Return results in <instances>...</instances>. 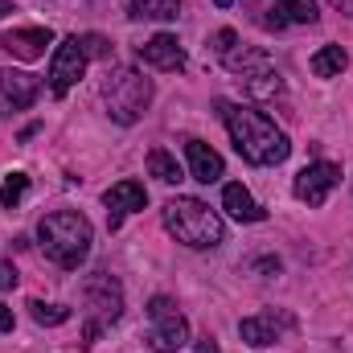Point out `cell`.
Returning <instances> with one entry per match:
<instances>
[{
  "instance_id": "1",
  "label": "cell",
  "mask_w": 353,
  "mask_h": 353,
  "mask_svg": "<svg viewBox=\"0 0 353 353\" xmlns=\"http://www.w3.org/2000/svg\"><path fill=\"white\" fill-rule=\"evenodd\" d=\"M214 107H218V115H222V123H226V132H230V140H234V148H239V157L247 165H263L267 169V165H283L288 161L292 144L263 111L230 103V99H218Z\"/></svg>"
},
{
  "instance_id": "2",
  "label": "cell",
  "mask_w": 353,
  "mask_h": 353,
  "mask_svg": "<svg viewBox=\"0 0 353 353\" xmlns=\"http://www.w3.org/2000/svg\"><path fill=\"white\" fill-rule=\"evenodd\" d=\"M37 239L50 263H58L62 271H79V263L90 255V222L79 210H54L37 222Z\"/></svg>"
},
{
  "instance_id": "3",
  "label": "cell",
  "mask_w": 353,
  "mask_h": 353,
  "mask_svg": "<svg viewBox=\"0 0 353 353\" xmlns=\"http://www.w3.org/2000/svg\"><path fill=\"white\" fill-rule=\"evenodd\" d=\"M165 230L173 234L176 243H185V247H193V251H214L218 243H222V234H226V226H222V218L201 201V197H169L165 201Z\"/></svg>"
},
{
  "instance_id": "4",
  "label": "cell",
  "mask_w": 353,
  "mask_h": 353,
  "mask_svg": "<svg viewBox=\"0 0 353 353\" xmlns=\"http://www.w3.org/2000/svg\"><path fill=\"white\" fill-rule=\"evenodd\" d=\"M103 103H107V115L128 128V123H136V119L148 111V103H152V83H148L136 66H115V70L107 74V83H103Z\"/></svg>"
},
{
  "instance_id": "5",
  "label": "cell",
  "mask_w": 353,
  "mask_h": 353,
  "mask_svg": "<svg viewBox=\"0 0 353 353\" xmlns=\"http://www.w3.org/2000/svg\"><path fill=\"white\" fill-rule=\"evenodd\" d=\"M83 300H87V312H90L87 325H83V345H94V337L123 316V288H119L115 275L94 271L83 283Z\"/></svg>"
},
{
  "instance_id": "6",
  "label": "cell",
  "mask_w": 353,
  "mask_h": 353,
  "mask_svg": "<svg viewBox=\"0 0 353 353\" xmlns=\"http://www.w3.org/2000/svg\"><path fill=\"white\" fill-rule=\"evenodd\" d=\"M148 321H152L148 345H152L157 353L185 350V341H189V321L176 312V304L169 300V296H152V300H148Z\"/></svg>"
},
{
  "instance_id": "7",
  "label": "cell",
  "mask_w": 353,
  "mask_h": 353,
  "mask_svg": "<svg viewBox=\"0 0 353 353\" xmlns=\"http://www.w3.org/2000/svg\"><path fill=\"white\" fill-rule=\"evenodd\" d=\"M83 74H87V50H83L79 33H70V37L58 41V50H54V58H50V90L62 99Z\"/></svg>"
},
{
  "instance_id": "8",
  "label": "cell",
  "mask_w": 353,
  "mask_h": 353,
  "mask_svg": "<svg viewBox=\"0 0 353 353\" xmlns=\"http://www.w3.org/2000/svg\"><path fill=\"white\" fill-rule=\"evenodd\" d=\"M337 181H341V169L337 165H329V161H312V165H304L300 173H296V197L300 201H308V205H325L329 201V193L337 189Z\"/></svg>"
},
{
  "instance_id": "9",
  "label": "cell",
  "mask_w": 353,
  "mask_h": 353,
  "mask_svg": "<svg viewBox=\"0 0 353 353\" xmlns=\"http://www.w3.org/2000/svg\"><path fill=\"white\" fill-rule=\"evenodd\" d=\"M41 94V79L37 74H25V70H0V111L4 115H17L25 107H33Z\"/></svg>"
},
{
  "instance_id": "10",
  "label": "cell",
  "mask_w": 353,
  "mask_h": 353,
  "mask_svg": "<svg viewBox=\"0 0 353 353\" xmlns=\"http://www.w3.org/2000/svg\"><path fill=\"white\" fill-rule=\"evenodd\" d=\"M144 201H148V189H144L140 181H119V185H111V189L103 193V205H107V222H111V230H119V222H123L128 214L144 210Z\"/></svg>"
},
{
  "instance_id": "11",
  "label": "cell",
  "mask_w": 353,
  "mask_h": 353,
  "mask_svg": "<svg viewBox=\"0 0 353 353\" xmlns=\"http://www.w3.org/2000/svg\"><path fill=\"white\" fill-rule=\"evenodd\" d=\"M136 58L144 62V66H152V70H185V50H181V41H176L173 33H157V37H148L140 50H136Z\"/></svg>"
},
{
  "instance_id": "12",
  "label": "cell",
  "mask_w": 353,
  "mask_h": 353,
  "mask_svg": "<svg viewBox=\"0 0 353 353\" xmlns=\"http://www.w3.org/2000/svg\"><path fill=\"white\" fill-rule=\"evenodd\" d=\"M222 62H226V70H230L239 83H247V79H255V74H271V70H275L271 54L259 50V46H234Z\"/></svg>"
},
{
  "instance_id": "13",
  "label": "cell",
  "mask_w": 353,
  "mask_h": 353,
  "mask_svg": "<svg viewBox=\"0 0 353 353\" xmlns=\"http://www.w3.org/2000/svg\"><path fill=\"white\" fill-rule=\"evenodd\" d=\"M50 41H54L50 29H12V33L0 37V46H4L12 58H21V62H37V58H46V46H50Z\"/></svg>"
},
{
  "instance_id": "14",
  "label": "cell",
  "mask_w": 353,
  "mask_h": 353,
  "mask_svg": "<svg viewBox=\"0 0 353 353\" xmlns=\"http://www.w3.org/2000/svg\"><path fill=\"white\" fill-rule=\"evenodd\" d=\"M185 157H189V176L201 181V185H214V181L226 176V161L210 144H201V140H189L185 144Z\"/></svg>"
},
{
  "instance_id": "15",
  "label": "cell",
  "mask_w": 353,
  "mask_h": 353,
  "mask_svg": "<svg viewBox=\"0 0 353 353\" xmlns=\"http://www.w3.org/2000/svg\"><path fill=\"white\" fill-rule=\"evenodd\" d=\"M288 325H292L288 316L259 312V316H247V321L239 325V333H243V341H247V345H275V341H279V333H283Z\"/></svg>"
},
{
  "instance_id": "16",
  "label": "cell",
  "mask_w": 353,
  "mask_h": 353,
  "mask_svg": "<svg viewBox=\"0 0 353 353\" xmlns=\"http://www.w3.org/2000/svg\"><path fill=\"white\" fill-rule=\"evenodd\" d=\"M222 210L230 214V218H239V222H263L267 210L247 193V185H239V181H230L226 189H222Z\"/></svg>"
},
{
  "instance_id": "17",
  "label": "cell",
  "mask_w": 353,
  "mask_h": 353,
  "mask_svg": "<svg viewBox=\"0 0 353 353\" xmlns=\"http://www.w3.org/2000/svg\"><path fill=\"white\" fill-rule=\"evenodd\" d=\"M308 66H312V74H316V79H337V74L350 66V54H345L341 46H325V50H316V54H312V62H308Z\"/></svg>"
},
{
  "instance_id": "18",
  "label": "cell",
  "mask_w": 353,
  "mask_h": 353,
  "mask_svg": "<svg viewBox=\"0 0 353 353\" xmlns=\"http://www.w3.org/2000/svg\"><path fill=\"white\" fill-rule=\"evenodd\" d=\"M136 21H176L181 17V0H128Z\"/></svg>"
},
{
  "instance_id": "19",
  "label": "cell",
  "mask_w": 353,
  "mask_h": 353,
  "mask_svg": "<svg viewBox=\"0 0 353 353\" xmlns=\"http://www.w3.org/2000/svg\"><path fill=\"white\" fill-rule=\"evenodd\" d=\"M275 12L283 17V25H316L321 21V8L316 0H275Z\"/></svg>"
},
{
  "instance_id": "20",
  "label": "cell",
  "mask_w": 353,
  "mask_h": 353,
  "mask_svg": "<svg viewBox=\"0 0 353 353\" xmlns=\"http://www.w3.org/2000/svg\"><path fill=\"white\" fill-rule=\"evenodd\" d=\"M148 173L157 176V181H165V185H176V181L185 176L181 173V165H176L165 148H152V152H148Z\"/></svg>"
},
{
  "instance_id": "21",
  "label": "cell",
  "mask_w": 353,
  "mask_h": 353,
  "mask_svg": "<svg viewBox=\"0 0 353 353\" xmlns=\"http://www.w3.org/2000/svg\"><path fill=\"white\" fill-rule=\"evenodd\" d=\"M243 90L251 94V99H275L279 90H283V79H279V70H271V74H255V79H247Z\"/></svg>"
},
{
  "instance_id": "22",
  "label": "cell",
  "mask_w": 353,
  "mask_h": 353,
  "mask_svg": "<svg viewBox=\"0 0 353 353\" xmlns=\"http://www.w3.org/2000/svg\"><path fill=\"white\" fill-rule=\"evenodd\" d=\"M25 189H29V176H25V173H8V176H4V185H0V205H4V210H12V205L25 197Z\"/></svg>"
},
{
  "instance_id": "23",
  "label": "cell",
  "mask_w": 353,
  "mask_h": 353,
  "mask_svg": "<svg viewBox=\"0 0 353 353\" xmlns=\"http://www.w3.org/2000/svg\"><path fill=\"white\" fill-rule=\"evenodd\" d=\"M29 312H33L37 325H62V321H70V308H62V304H41V300H33Z\"/></svg>"
},
{
  "instance_id": "24",
  "label": "cell",
  "mask_w": 353,
  "mask_h": 353,
  "mask_svg": "<svg viewBox=\"0 0 353 353\" xmlns=\"http://www.w3.org/2000/svg\"><path fill=\"white\" fill-rule=\"evenodd\" d=\"M79 41H83V50H87V58H111V50H115L103 33H83Z\"/></svg>"
},
{
  "instance_id": "25",
  "label": "cell",
  "mask_w": 353,
  "mask_h": 353,
  "mask_svg": "<svg viewBox=\"0 0 353 353\" xmlns=\"http://www.w3.org/2000/svg\"><path fill=\"white\" fill-rule=\"evenodd\" d=\"M205 46H210V50H214L218 58H226V54H230V50L239 46V33H234V29H218V33H214V37H210Z\"/></svg>"
},
{
  "instance_id": "26",
  "label": "cell",
  "mask_w": 353,
  "mask_h": 353,
  "mask_svg": "<svg viewBox=\"0 0 353 353\" xmlns=\"http://www.w3.org/2000/svg\"><path fill=\"white\" fill-rule=\"evenodd\" d=\"M17 279H21V275H17V267L8 263V259H0V292H12V288H17Z\"/></svg>"
},
{
  "instance_id": "27",
  "label": "cell",
  "mask_w": 353,
  "mask_h": 353,
  "mask_svg": "<svg viewBox=\"0 0 353 353\" xmlns=\"http://www.w3.org/2000/svg\"><path fill=\"white\" fill-rule=\"evenodd\" d=\"M197 353H218V341L205 333V337H197Z\"/></svg>"
},
{
  "instance_id": "28",
  "label": "cell",
  "mask_w": 353,
  "mask_h": 353,
  "mask_svg": "<svg viewBox=\"0 0 353 353\" xmlns=\"http://www.w3.org/2000/svg\"><path fill=\"white\" fill-rule=\"evenodd\" d=\"M0 333H12V312L0 304Z\"/></svg>"
},
{
  "instance_id": "29",
  "label": "cell",
  "mask_w": 353,
  "mask_h": 353,
  "mask_svg": "<svg viewBox=\"0 0 353 353\" xmlns=\"http://www.w3.org/2000/svg\"><path fill=\"white\" fill-rule=\"evenodd\" d=\"M329 4H333V8H341L345 17H353V0H329Z\"/></svg>"
},
{
  "instance_id": "30",
  "label": "cell",
  "mask_w": 353,
  "mask_h": 353,
  "mask_svg": "<svg viewBox=\"0 0 353 353\" xmlns=\"http://www.w3.org/2000/svg\"><path fill=\"white\" fill-rule=\"evenodd\" d=\"M8 8H12V0H0V17H8Z\"/></svg>"
},
{
  "instance_id": "31",
  "label": "cell",
  "mask_w": 353,
  "mask_h": 353,
  "mask_svg": "<svg viewBox=\"0 0 353 353\" xmlns=\"http://www.w3.org/2000/svg\"><path fill=\"white\" fill-rule=\"evenodd\" d=\"M214 4H218V8H230V4H234V0H214Z\"/></svg>"
}]
</instances>
